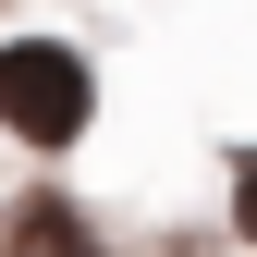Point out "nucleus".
I'll use <instances>...</instances> for the list:
<instances>
[{"label":"nucleus","mask_w":257,"mask_h":257,"mask_svg":"<svg viewBox=\"0 0 257 257\" xmlns=\"http://www.w3.org/2000/svg\"><path fill=\"white\" fill-rule=\"evenodd\" d=\"M0 257H98V233H86L61 196H25V208H13V233H0Z\"/></svg>","instance_id":"nucleus-2"},{"label":"nucleus","mask_w":257,"mask_h":257,"mask_svg":"<svg viewBox=\"0 0 257 257\" xmlns=\"http://www.w3.org/2000/svg\"><path fill=\"white\" fill-rule=\"evenodd\" d=\"M233 220H245V245H257V147L233 159Z\"/></svg>","instance_id":"nucleus-3"},{"label":"nucleus","mask_w":257,"mask_h":257,"mask_svg":"<svg viewBox=\"0 0 257 257\" xmlns=\"http://www.w3.org/2000/svg\"><path fill=\"white\" fill-rule=\"evenodd\" d=\"M86 110H98V86H86V61L61 37H13L0 49V135L13 147H74Z\"/></svg>","instance_id":"nucleus-1"}]
</instances>
